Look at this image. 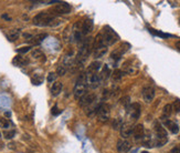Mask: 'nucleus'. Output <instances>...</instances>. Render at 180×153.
Wrapping results in <instances>:
<instances>
[{
  "label": "nucleus",
  "mask_w": 180,
  "mask_h": 153,
  "mask_svg": "<svg viewBox=\"0 0 180 153\" xmlns=\"http://www.w3.org/2000/svg\"><path fill=\"white\" fill-rule=\"evenodd\" d=\"M32 22L38 27H49V26H57L60 23L55 15L51 12H40L33 18Z\"/></svg>",
  "instance_id": "1"
},
{
  "label": "nucleus",
  "mask_w": 180,
  "mask_h": 153,
  "mask_svg": "<svg viewBox=\"0 0 180 153\" xmlns=\"http://www.w3.org/2000/svg\"><path fill=\"white\" fill-rule=\"evenodd\" d=\"M79 103L81 108H83L84 110H86L89 116L95 114L97 106H99V104H97V102H96V96L93 93H89V94L83 96L81 99H80Z\"/></svg>",
  "instance_id": "2"
},
{
  "label": "nucleus",
  "mask_w": 180,
  "mask_h": 153,
  "mask_svg": "<svg viewBox=\"0 0 180 153\" xmlns=\"http://www.w3.org/2000/svg\"><path fill=\"white\" fill-rule=\"evenodd\" d=\"M154 130H155L156 136L154 138L155 146H163L168 142V134L166 129L163 126V124L159 121H156L154 124Z\"/></svg>",
  "instance_id": "3"
},
{
  "label": "nucleus",
  "mask_w": 180,
  "mask_h": 153,
  "mask_svg": "<svg viewBox=\"0 0 180 153\" xmlns=\"http://www.w3.org/2000/svg\"><path fill=\"white\" fill-rule=\"evenodd\" d=\"M86 74L85 73H81L79 76H77L76 82H75V86H74V96L75 99H81L82 96L86 94Z\"/></svg>",
  "instance_id": "4"
},
{
  "label": "nucleus",
  "mask_w": 180,
  "mask_h": 153,
  "mask_svg": "<svg viewBox=\"0 0 180 153\" xmlns=\"http://www.w3.org/2000/svg\"><path fill=\"white\" fill-rule=\"evenodd\" d=\"M92 52V39L91 38H86L84 39V41L81 43L79 48V52L76 56V62L83 63L86 58L90 56V53Z\"/></svg>",
  "instance_id": "5"
},
{
  "label": "nucleus",
  "mask_w": 180,
  "mask_h": 153,
  "mask_svg": "<svg viewBox=\"0 0 180 153\" xmlns=\"http://www.w3.org/2000/svg\"><path fill=\"white\" fill-rule=\"evenodd\" d=\"M101 33H102V36H103L104 41H105L107 47L115 45L116 42L119 40L118 35H117L111 27H108V26H105V27L103 28V31H102Z\"/></svg>",
  "instance_id": "6"
},
{
  "label": "nucleus",
  "mask_w": 180,
  "mask_h": 153,
  "mask_svg": "<svg viewBox=\"0 0 180 153\" xmlns=\"http://www.w3.org/2000/svg\"><path fill=\"white\" fill-rule=\"evenodd\" d=\"M109 113H111V111H109L108 104L99 103L96 109V112H95V116L101 122H106L109 119Z\"/></svg>",
  "instance_id": "7"
},
{
  "label": "nucleus",
  "mask_w": 180,
  "mask_h": 153,
  "mask_svg": "<svg viewBox=\"0 0 180 153\" xmlns=\"http://www.w3.org/2000/svg\"><path fill=\"white\" fill-rule=\"evenodd\" d=\"M86 74V84L89 88L91 89H95L101 84V79H99V73L96 72H91V71H86L85 72Z\"/></svg>",
  "instance_id": "8"
},
{
  "label": "nucleus",
  "mask_w": 180,
  "mask_h": 153,
  "mask_svg": "<svg viewBox=\"0 0 180 153\" xmlns=\"http://www.w3.org/2000/svg\"><path fill=\"white\" fill-rule=\"evenodd\" d=\"M129 48H131V45H128L127 42H124V43H122V45L119 46L118 48H116V49L114 50L113 52H112V53H111V58L113 60H115V61H118V60L122 58V56H123L125 52L128 51Z\"/></svg>",
  "instance_id": "9"
},
{
  "label": "nucleus",
  "mask_w": 180,
  "mask_h": 153,
  "mask_svg": "<svg viewBox=\"0 0 180 153\" xmlns=\"http://www.w3.org/2000/svg\"><path fill=\"white\" fill-rule=\"evenodd\" d=\"M126 111H127V113L129 114L132 120H133V121H136V120L139 118V116H141V104L137 103V102L131 103V106H128V109H127Z\"/></svg>",
  "instance_id": "10"
},
{
  "label": "nucleus",
  "mask_w": 180,
  "mask_h": 153,
  "mask_svg": "<svg viewBox=\"0 0 180 153\" xmlns=\"http://www.w3.org/2000/svg\"><path fill=\"white\" fill-rule=\"evenodd\" d=\"M53 12L55 15H67L71 12V6L67 2H58V5L53 8Z\"/></svg>",
  "instance_id": "11"
},
{
  "label": "nucleus",
  "mask_w": 180,
  "mask_h": 153,
  "mask_svg": "<svg viewBox=\"0 0 180 153\" xmlns=\"http://www.w3.org/2000/svg\"><path fill=\"white\" fill-rule=\"evenodd\" d=\"M93 30V21L91 19L81 20V32L84 37H86Z\"/></svg>",
  "instance_id": "12"
},
{
  "label": "nucleus",
  "mask_w": 180,
  "mask_h": 153,
  "mask_svg": "<svg viewBox=\"0 0 180 153\" xmlns=\"http://www.w3.org/2000/svg\"><path fill=\"white\" fill-rule=\"evenodd\" d=\"M143 98H144V101L147 102V103H150L151 101L154 100L155 98V89L153 86H145L143 89Z\"/></svg>",
  "instance_id": "13"
},
{
  "label": "nucleus",
  "mask_w": 180,
  "mask_h": 153,
  "mask_svg": "<svg viewBox=\"0 0 180 153\" xmlns=\"http://www.w3.org/2000/svg\"><path fill=\"white\" fill-rule=\"evenodd\" d=\"M132 136H134V139H135L136 141L143 140L144 136H145V129H144L143 124H137V126H134Z\"/></svg>",
  "instance_id": "14"
},
{
  "label": "nucleus",
  "mask_w": 180,
  "mask_h": 153,
  "mask_svg": "<svg viewBox=\"0 0 180 153\" xmlns=\"http://www.w3.org/2000/svg\"><path fill=\"white\" fill-rule=\"evenodd\" d=\"M133 124L132 123H123V126H122L121 128V136H123L124 139H127L129 138V136H132V133H133Z\"/></svg>",
  "instance_id": "15"
},
{
  "label": "nucleus",
  "mask_w": 180,
  "mask_h": 153,
  "mask_svg": "<svg viewBox=\"0 0 180 153\" xmlns=\"http://www.w3.org/2000/svg\"><path fill=\"white\" fill-rule=\"evenodd\" d=\"M129 149H131V143L129 141H127L126 139H121L117 142V151L119 153H126L128 152Z\"/></svg>",
  "instance_id": "16"
},
{
  "label": "nucleus",
  "mask_w": 180,
  "mask_h": 153,
  "mask_svg": "<svg viewBox=\"0 0 180 153\" xmlns=\"http://www.w3.org/2000/svg\"><path fill=\"white\" fill-rule=\"evenodd\" d=\"M163 122H164V124H165L166 128L170 131L171 133L177 134L178 132H179V126H178V124L176 123V122L171 121V120H169V119H167V120H163Z\"/></svg>",
  "instance_id": "17"
},
{
  "label": "nucleus",
  "mask_w": 180,
  "mask_h": 153,
  "mask_svg": "<svg viewBox=\"0 0 180 153\" xmlns=\"http://www.w3.org/2000/svg\"><path fill=\"white\" fill-rule=\"evenodd\" d=\"M47 37H48L47 33H40V35H37V36H35V37L31 38V39L29 40V42L32 46H38V45H40L41 42L44 41V39Z\"/></svg>",
  "instance_id": "18"
},
{
  "label": "nucleus",
  "mask_w": 180,
  "mask_h": 153,
  "mask_svg": "<svg viewBox=\"0 0 180 153\" xmlns=\"http://www.w3.org/2000/svg\"><path fill=\"white\" fill-rule=\"evenodd\" d=\"M12 63L17 67H23V66H27L29 63V59L22 57V56H17V57L13 58Z\"/></svg>",
  "instance_id": "19"
},
{
  "label": "nucleus",
  "mask_w": 180,
  "mask_h": 153,
  "mask_svg": "<svg viewBox=\"0 0 180 153\" xmlns=\"http://www.w3.org/2000/svg\"><path fill=\"white\" fill-rule=\"evenodd\" d=\"M62 88H63V84H62V82L55 81L54 83L52 84V86H51V94L53 96H59V94L61 93V91H62Z\"/></svg>",
  "instance_id": "20"
},
{
  "label": "nucleus",
  "mask_w": 180,
  "mask_h": 153,
  "mask_svg": "<svg viewBox=\"0 0 180 153\" xmlns=\"http://www.w3.org/2000/svg\"><path fill=\"white\" fill-rule=\"evenodd\" d=\"M173 113V106L171 104H166L163 109V116H161V120H167Z\"/></svg>",
  "instance_id": "21"
},
{
  "label": "nucleus",
  "mask_w": 180,
  "mask_h": 153,
  "mask_svg": "<svg viewBox=\"0 0 180 153\" xmlns=\"http://www.w3.org/2000/svg\"><path fill=\"white\" fill-rule=\"evenodd\" d=\"M102 66H103V64H102V62H99V61H94V62H92V63L90 64L86 71L96 72V73H99V71L102 69Z\"/></svg>",
  "instance_id": "22"
},
{
  "label": "nucleus",
  "mask_w": 180,
  "mask_h": 153,
  "mask_svg": "<svg viewBox=\"0 0 180 153\" xmlns=\"http://www.w3.org/2000/svg\"><path fill=\"white\" fill-rule=\"evenodd\" d=\"M19 36H20V30L19 29H12L7 33V37L10 41H16V40L19 38Z\"/></svg>",
  "instance_id": "23"
},
{
  "label": "nucleus",
  "mask_w": 180,
  "mask_h": 153,
  "mask_svg": "<svg viewBox=\"0 0 180 153\" xmlns=\"http://www.w3.org/2000/svg\"><path fill=\"white\" fill-rule=\"evenodd\" d=\"M31 57H32L33 59H35V60H42V61H44V60H45L44 53H43V52H42L40 49L33 50L32 53H31Z\"/></svg>",
  "instance_id": "24"
},
{
  "label": "nucleus",
  "mask_w": 180,
  "mask_h": 153,
  "mask_svg": "<svg viewBox=\"0 0 180 153\" xmlns=\"http://www.w3.org/2000/svg\"><path fill=\"white\" fill-rule=\"evenodd\" d=\"M109 74H111V71H109L108 67H107V66H103V69H102V71L99 73L101 81H104V80H106L107 78L109 76Z\"/></svg>",
  "instance_id": "25"
},
{
  "label": "nucleus",
  "mask_w": 180,
  "mask_h": 153,
  "mask_svg": "<svg viewBox=\"0 0 180 153\" xmlns=\"http://www.w3.org/2000/svg\"><path fill=\"white\" fill-rule=\"evenodd\" d=\"M112 78H113V80L115 82L121 81L122 78H123V71H121L119 69H116L115 71L112 73Z\"/></svg>",
  "instance_id": "26"
},
{
  "label": "nucleus",
  "mask_w": 180,
  "mask_h": 153,
  "mask_svg": "<svg viewBox=\"0 0 180 153\" xmlns=\"http://www.w3.org/2000/svg\"><path fill=\"white\" fill-rule=\"evenodd\" d=\"M31 82H32L35 86H39L43 82V76L42 74H35L31 79Z\"/></svg>",
  "instance_id": "27"
},
{
  "label": "nucleus",
  "mask_w": 180,
  "mask_h": 153,
  "mask_svg": "<svg viewBox=\"0 0 180 153\" xmlns=\"http://www.w3.org/2000/svg\"><path fill=\"white\" fill-rule=\"evenodd\" d=\"M122 126H123V121L121 119H114L113 122H112V126H113L114 130H121Z\"/></svg>",
  "instance_id": "28"
},
{
  "label": "nucleus",
  "mask_w": 180,
  "mask_h": 153,
  "mask_svg": "<svg viewBox=\"0 0 180 153\" xmlns=\"http://www.w3.org/2000/svg\"><path fill=\"white\" fill-rule=\"evenodd\" d=\"M121 103L123 104V106H125L126 110H127V109H128V106H131V98H129L128 96H124V98H122V99H121Z\"/></svg>",
  "instance_id": "29"
},
{
  "label": "nucleus",
  "mask_w": 180,
  "mask_h": 153,
  "mask_svg": "<svg viewBox=\"0 0 180 153\" xmlns=\"http://www.w3.org/2000/svg\"><path fill=\"white\" fill-rule=\"evenodd\" d=\"M10 126V122L8 121L7 119L5 118H0V128L2 129H8Z\"/></svg>",
  "instance_id": "30"
},
{
  "label": "nucleus",
  "mask_w": 180,
  "mask_h": 153,
  "mask_svg": "<svg viewBox=\"0 0 180 153\" xmlns=\"http://www.w3.org/2000/svg\"><path fill=\"white\" fill-rule=\"evenodd\" d=\"M149 31H150L151 33H154V35L159 36V37H163V38L171 37L170 35H167V33H163V32H160V31H156V30H154V29H149Z\"/></svg>",
  "instance_id": "31"
},
{
  "label": "nucleus",
  "mask_w": 180,
  "mask_h": 153,
  "mask_svg": "<svg viewBox=\"0 0 180 153\" xmlns=\"http://www.w3.org/2000/svg\"><path fill=\"white\" fill-rule=\"evenodd\" d=\"M16 132L15 130H10V131H5L3 132V136H5L6 139H12L13 136H15Z\"/></svg>",
  "instance_id": "32"
},
{
  "label": "nucleus",
  "mask_w": 180,
  "mask_h": 153,
  "mask_svg": "<svg viewBox=\"0 0 180 153\" xmlns=\"http://www.w3.org/2000/svg\"><path fill=\"white\" fill-rule=\"evenodd\" d=\"M57 73L59 74V76H64V74L67 73V68H65L64 66H59L57 69Z\"/></svg>",
  "instance_id": "33"
},
{
  "label": "nucleus",
  "mask_w": 180,
  "mask_h": 153,
  "mask_svg": "<svg viewBox=\"0 0 180 153\" xmlns=\"http://www.w3.org/2000/svg\"><path fill=\"white\" fill-rule=\"evenodd\" d=\"M173 110L175 112H180V100H175V102H173Z\"/></svg>",
  "instance_id": "34"
},
{
  "label": "nucleus",
  "mask_w": 180,
  "mask_h": 153,
  "mask_svg": "<svg viewBox=\"0 0 180 153\" xmlns=\"http://www.w3.org/2000/svg\"><path fill=\"white\" fill-rule=\"evenodd\" d=\"M61 110H60L59 108H58V106L55 104V106H53V108H52V110H51V113H52V116H59L60 113H61Z\"/></svg>",
  "instance_id": "35"
},
{
  "label": "nucleus",
  "mask_w": 180,
  "mask_h": 153,
  "mask_svg": "<svg viewBox=\"0 0 180 153\" xmlns=\"http://www.w3.org/2000/svg\"><path fill=\"white\" fill-rule=\"evenodd\" d=\"M58 74L54 73V72H51V73H49V76H48V82L49 83H51V82H53L55 79H57Z\"/></svg>",
  "instance_id": "36"
},
{
  "label": "nucleus",
  "mask_w": 180,
  "mask_h": 153,
  "mask_svg": "<svg viewBox=\"0 0 180 153\" xmlns=\"http://www.w3.org/2000/svg\"><path fill=\"white\" fill-rule=\"evenodd\" d=\"M30 50H31V46H28V47H22L17 49V52L18 53H25V52L30 51Z\"/></svg>",
  "instance_id": "37"
},
{
  "label": "nucleus",
  "mask_w": 180,
  "mask_h": 153,
  "mask_svg": "<svg viewBox=\"0 0 180 153\" xmlns=\"http://www.w3.org/2000/svg\"><path fill=\"white\" fill-rule=\"evenodd\" d=\"M170 153H180V146H177L170 151Z\"/></svg>",
  "instance_id": "38"
},
{
  "label": "nucleus",
  "mask_w": 180,
  "mask_h": 153,
  "mask_svg": "<svg viewBox=\"0 0 180 153\" xmlns=\"http://www.w3.org/2000/svg\"><path fill=\"white\" fill-rule=\"evenodd\" d=\"M176 48H177V49L180 51V40H179V41L176 42Z\"/></svg>",
  "instance_id": "39"
},
{
  "label": "nucleus",
  "mask_w": 180,
  "mask_h": 153,
  "mask_svg": "<svg viewBox=\"0 0 180 153\" xmlns=\"http://www.w3.org/2000/svg\"><path fill=\"white\" fill-rule=\"evenodd\" d=\"M2 18H3V19H7V20H11V18L8 17L7 15H2Z\"/></svg>",
  "instance_id": "40"
},
{
  "label": "nucleus",
  "mask_w": 180,
  "mask_h": 153,
  "mask_svg": "<svg viewBox=\"0 0 180 153\" xmlns=\"http://www.w3.org/2000/svg\"><path fill=\"white\" fill-rule=\"evenodd\" d=\"M6 116H11V113H10V112H6Z\"/></svg>",
  "instance_id": "41"
},
{
  "label": "nucleus",
  "mask_w": 180,
  "mask_h": 153,
  "mask_svg": "<svg viewBox=\"0 0 180 153\" xmlns=\"http://www.w3.org/2000/svg\"><path fill=\"white\" fill-rule=\"evenodd\" d=\"M141 153H148L147 151H144V152H141Z\"/></svg>",
  "instance_id": "42"
},
{
  "label": "nucleus",
  "mask_w": 180,
  "mask_h": 153,
  "mask_svg": "<svg viewBox=\"0 0 180 153\" xmlns=\"http://www.w3.org/2000/svg\"><path fill=\"white\" fill-rule=\"evenodd\" d=\"M179 22H180V17H179Z\"/></svg>",
  "instance_id": "43"
},
{
  "label": "nucleus",
  "mask_w": 180,
  "mask_h": 153,
  "mask_svg": "<svg viewBox=\"0 0 180 153\" xmlns=\"http://www.w3.org/2000/svg\"><path fill=\"white\" fill-rule=\"evenodd\" d=\"M0 136H1V133H0Z\"/></svg>",
  "instance_id": "44"
}]
</instances>
